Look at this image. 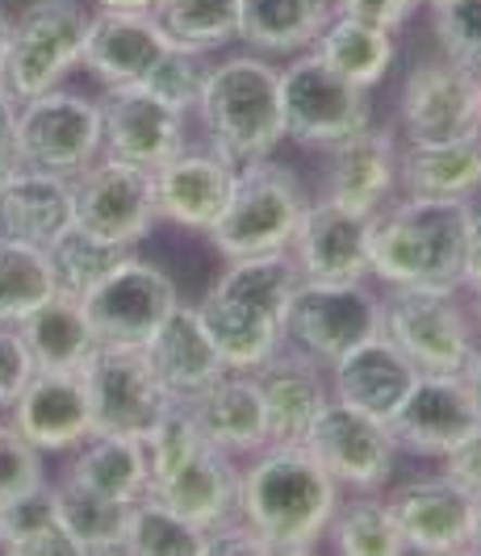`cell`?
Masks as SVG:
<instances>
[{"instance_id": "1", "label": "cell", "mask_w": 481, "mask_h": 556, "mask_svg": "<svg viewBox=\"0 0 481 556\" xmlns=\"http://www.w3.org/2000/svg\"><path fill=\"white\" fill-rule=\"evenodd\" d=\"M478 226L473 201L415 197L385 201L368 214V273L385 289H460L465 251Z\"/></svg>"}, {"instance_id": "2", "label": "cell", "mask_w": 481, "mask_h": 556, "mask_svg": "<svg viewBox=\"0 0 481 556\" xmlns=\"http://www.w3.org/2000/svg\"><path fill=\"white\" fill-rule=\"evenodd\" d=\"M340 485L306 444H264L239 469V519L273 553H314L340 506Z\"/></svg>"}, {"instance_id": "3", "label": "cell", "mask_w": 481, "mask_h": 556, "mask_svg": "<svg viewBox=\"0 0 481 556\" xmlns=\"http://www.w3.org/2000/svg\"><path fill=\"white\" fill-rule=\"evenodd\" d=\"M302 273L289 248L227 260L223 277L198 302L201 327L214 339L227 368L252 372L284 343V309Z\"/></svg>"}, {"instance_id": "4", "label": "cell", "mask_w": 481, "mask_h": 556, "mask_svg": "<svg viewBox=\"0 0 481 556\" xmlns=\"http://www.w3.org/2000/svg\"><path fill=\"white\" fill-rule=\"evenodd\" d=\"M193 113H201L205 139L235 164L273 155L284 142L281 67L260 55H230L210 63Z\"/></svg>"}, {"instance_id": "5", "label": "cell", "mask_w": 481, "mask_h": 556, "mask_svg": "<svg viewBox=\"0 0 481 556\" xmlns=\"http://www.w3.org/2000/svg\"><path fill=\"white\" fill-rule=\"evenodd\" d=\"M306 205H311V197L293 167L273 155L248 160L235 172V189H230L218 223L205 230V239L227 260L284 251Z\"/></svg>"}, {"instance_id": "6", "label": "cell", "mask_w": 481, "mask_h": 556, "mask_svg": "<svg viewBox=\"0 0 481 556\" xmlns=\"http://www.w3.org/2000/svg\"><path fill=\"white\" fill-rule=\"evenodd\" d=\"M88 9L80 0H29L9 17V47L0 63V84L13 101L51 92L67 80L85 55Z\"/></svg>"}, {"instance_id": "7", "label": "cell", "mask_w": 481, "mask_h": 556, "mask_svg": "<svg viewBox=\"0 0 481 556\" xmlns=\"http://www.w3.org/2000/svg\"><path fill=\"white\" fill-rule=\"evenodd\" d=\"M381 334L419 372H465L478 348L473 323L448 289L390 285L381 298Z\"/></svg>"}, {"instance_id": "8", "label": "cell", "mask_w": 481, "mask_h": 556, "mask_svg": "<svg viewBox=\"0 0 481 556\" xmlns=\"http://www.w3.org/2000/svg\"><path fill=\"white\" fill-rule=\"evenodd\" d=\"M372 334H381V293L368 280H347V285L302 280L293 289L284 309V343L311 356L318 368H331Z\"/></svg>"}, {"instance_id": "9", "label": "cell", "mask_w": 481, "mask_h": 556, "mask_svg": "<svg viewBox=\"0 0 481 556\" xmlns=\"http://www.w3.org/2000/svg\"><path fill=\"white\" fill-rule=\"evenodd\" d=\"M101 160V105L63 84L17 101V167L76 180Z\"/></svg>"}, {"instance_id": "10", "label": "cell", "mask_w": 481, "mask_h": 556, "mask_svg": "<svg viewBox=\"0 0 481 556\" xmlns=\"http://www.w3.org/2000/svg\"><path fill=\"white\" fill-rule=\"evenodd\" d=\"M281 117L284 139L311 151H327L331 142L372 126V101L368 88L343 80L311 51L293 55L281 72Z\"/></svg>"}, {"instance_id": "11", "label": "cell", "mask_w": 481, "mask_h": 556, "mask_svg": "<svg viewBox=\"0 0 481 556\" xmlns=\"http://www.w3.org/2000/svg\"><path fill=\"white\" fill-rule=\"evenodd\" d=\"M176 302V280L164 268L126 255L110 277L80 298V309L101 348H147V339L160 331Z\"/></svg>"}, {"instance_id": "12", "label": "cell", "mask_w": 481, "mask_h": 556, "mask_svg": "<svg viewBox=\"0 0 481 556\" xmlns=\"http://www.w3.org/2000/svg\"><path fill=\"white\" fill-rule=\"evenodd\" d=\"M80 377H85L88 410H92V435L142 440L172 402L142 348H101L97 343Z\"/></svg>"}, {"instance_id": "13", "label": "cell", "mask_w": 481, "mask_h": 556, "mask_svg": "<svg viewBox=\"0 0 481 556\" xmlns=\"http://www.w3.org/2000/svg\"><path fill=\"white\" fill-rule=\"evenodd\" d=\"M406 142H453L481 135V80L453 59H419L397 92Z\"/></svg>"}, {"instance_id": "14", "label": "cell", "mask_w": 481, "mask_h": 556, "mask_svg": "<svg viewBox=\"0 0 481 556\" xmlns=\"http://www.w3.org/2000/svg\"><path fill=\"white\" fill-rule=\"evenodd\" d=\"M306 452L347 494H381L394 473L397 447L381 418L331 397L306 431Z\"/></svg>"}, {"instance_id": "15", "label": "cell", "mask_w": 481, "mask_h": 556, "mask_svg": "<svg viewBox=\"0 0 481 556\" xmlns=\"http://www.w3.org/2000/svg\"><path fill=\"white\" fill-rule=\"evenodd\" d=\"M72 223L97 239L139 248L160 223L151 172L110 160V155L85 167L72 180Z\"/></svg>"}, {"instance_id": "16", "label": "cell", "mask_w": 481, "mask_h": 556, "mask_svg": "<svg viewBox=\"0 0 481 556\" xmlns=\"http://www.w3.org/2000/svg\"><path fill=\"white\" fill-rule=\"evenodd\" d=\"M397 452L440 460L473 427H481V410L465 372H419V381L402 397L394 415L385 418Z\"/></svg>"}, {"instance_id": "17", "label": "cell", "mask_w": 481, "mask_h": 556, "mask_svg": "<svg viewBox=\"0 0 481 556\" xmlns=\"http://www.w3.org/2000/svg\"><path fill=\"white\" fill-rule=\"evenodd\" d=\"M101 105V155L142 172L164 167L189 142L185 113L147 88H105Z\"/></svg>"}, {"instance_id": "18", "label": "cell", "mask_w": 481, "mask_h": 556, "mask_svg": "<svg viewBox=\"0 0 481 556\" xmlns=\"http://www.w3.org/2000/svg\"><path fill=\"white\" fill-rule=\"evenodd\" d=\"M397 531L406 540V553H469L478 502L469 498L448 473L410 477L385 494Z\"/></svg>"}, {"instance_id": "19", "label": "cell", "mask_w": 481, "mask_h": 556, "mask_svg": "<svg viewBox=\"0 0 481 556\" xmlns=\"http://www.w3.org/2000/svg\"><path fill=\"white\" fill-rule=\"evenodd\" d=\"M235 172H239V164L230 155H223L214 142H201V147L185 142L168 164L151 172L160 218L205 235L218 223L230 189H235Z\"/></svg>"}, {"instance_id": "20", "label": "cell", "mask_w": 481, "mask_h": 556, "mask_svg": "<svg viewBox=\"0 0 481 556\" xmlns=\"http://www.w3.org/2000/svg\"><path fill=\"white\" fill-rule=\"evenodd\" d=\"M289 255H293L302 280H318V285L372 280L368 273V218L318 197L306 205L302 223L293 230Z\"/></svg>"}, {"instance_id": "21", "label": "cell", "mask_w": 481, "mask_h": 556, "mask_svg": "<svg viewBox=\"0 0 481 556\" xmlns=\"http://www.w3.org/2000/svg\"><path fill=\"white\" fill-rule=\"evenodd\" d=\"M252 377L264 402L268 444H306V431L314 427L318 410L331 402L327 368L281 343L260 368H252Z\"/></svg>"}, {"instance_id": "22", "label": "cell", "mask_w": 481, "mask_h": 556, "mask_svg": "<svg viewBox=\"0 0 481 556\" xmlns=\"http://www.w3.org/2000/svg\"><path fill=\"white\" fill-rule=\"evenodd\" d=\"M168 47L172 38L151 13L97 9V13H88L80 67L105 88H135L147 80V72L160 63Z\"/></svg>"}, {"instance_id": "23", "label": "cell", "mask_w": 481, "mask_h": 556, "mask_svg": "<svg viewBox=\"0 0 481 556\" xmlns=\"http://www.w3.org/2000/svg\"><path fill=\"white\" fill-rule=\"evenodd\" d=\"M397 139L394 130L365 126L327 147V180L322 197L352 214H377L397 189Z\"/></svg>"}, {"instance_id": "24", "label": "cell", "mask_w": 481, "mask_h": 556, "mask_svg": "<svg viewBox=\"0 0 481 556\" xmlns=\"http://www.w3.org/2000/svg\"><path fill=\"white\" fill-rule=\"evenodd\" d=\"M9 410H13V427L42 456L76 452L92 435V410H88L80 372H34Z\"/></svg>"}, {"instance_id": "25", "label": "cell", "mask_w": 481, "mask_h": 556, "mask_svg": "<svg viewBox=\"0 0 481 556\" xmlns=\"http://www.w3.org/2000/svg\"><path fill=\"white\" fill-rule=\"evenodd\" d=\"M142 352L172 402H193L227 372L214 339L201 327L198 306H185V302L172 306V314L160 323V331L147 339Z\"/></svg>"}, {"instance_id": "26", "label": "cell", "mask_w": 481, "mask_h": 556, "mask_svg": "<svg viewBox=\"0 0 481 556\" xmlns=\"http://www.w3.org/2000/svg\"><path fill=\"white\" fill-rule=\"evenodd\" d=\"M327 381H331L336 402L356 406L385 422L402 406L410 386L419 381V368L406 361L385 334H372L327 368Z\"/></svg>"}, {"instance_id": "27", "label": "cell", "mask_w": 481, "mask_h": 556, "mask_svg": "<svg viewBox=\"0 0 481 556\" xmlns=\"http://www.w3.org/2000/svg\"><path fill=\"white\" fill-rule=\"evenodd\" d=\"M72 226V180L17 167L0 180V243L47 251Z\"/></svg>"}, {"instance_id": "28", "label": "cell", "mask_w": 481, "mask_h": 556, "mask_svg": "<svg viewBox=\"0 0 481 556\" xmlns=\"http://www.w3.org/2000/svg\"><path fill=\"white\" fill-rule=\"evenodd\" d=\"M151 498L172 506L180 519L198 523L201 531L218 528L239 515V465L230 452L205 444L168 481H160L151 490Z\"/></svg>"}, {"instance_id": "29", "label": "cell", "mask_w": 481, "mask_h": 556, "mask_svg": "<svg viewBox=\"0 0 481 556\" xmlns=\"http://www.w3.org/2000/svg\"><path fill=\"white\" fill-rule=\"evenodd\" d=\"M189 410L198 418L201 435L230 456H252L268 444L264 402H260L252 372L227 368L210 390L189 402Z\"/></svg>"}, {"instance_id": "30", "label": "cell", "mask_w": 481, "mask_h": 556, "mask_svg": "<svg viewBox=\"0 0 481 556\" xmlns=\"http://www.w3.org/2000/svg\"><path fill=\"white\" fill-rule=\"evenodd\" d=\"M397 185L415 197L473 201L481 193V135L453 142H406L397 151Z\"/></svg>"}, {"instance_id": "31", "label": "cell", "mask_w": 481, "mask_h": 556, "mask_svg": "<svg viewBox=\"0 0 481 556\" xmlns=\"http://www.w3.org/2000/svg\"><path fill=\"white\" fill-rule=\"evenodd\" d=\"M336 17V0H239V42L260 55H302Z\"/></svg>"}, {"instance_id": "32", "label": "cell", "mask_w": 481, "mask_h": 556, "mask_svg": "<svg viewBox=\"0 0 481 556\" xmlns=\"http://www.w3.org/2000/svg\"><path fill=\"white\" fill-rule=\"evenodd\" d=\"M17 331L26 339L34 372H80L97 348L85 323V309L67 293H55L51 302H42L29 318L17 323Z\"/></svg>"}, {"instance_id": "33", "label": "cell", "mask_w": 481, "mask_h": 556, "mask_svg": "<svg viewBox=\"0 0 481 556\" xmlns=\"http://www.w3.org/2000/svg\"><path fill=\"white\" fill-rule=\"evenodd\" d=\"M63 477L92 490V494H105V498L135 506L139 498H147V452H142V440L88 435L85 444L76 447V460L67 465Z\"/></svg>"}, {"instance_id": "34", "label": "cell", "mask_w": 481, "mask_h": 556, "mask_svg": "<svg viewBox=\"0 0 481 556\" xmlns=\"http://www.w3.org/2000/svg\"><path fill=\"white\" fill-rule=\"evenodd\" d=\"M314 55L322 59L331 72H340L343 80L360 84V88H377V84L390 76L397 55V42L390 29L365 26V22H352V17H331L322 34L314 38L311 47Z\"/></svg>"}, {"instance_id": "35", "label": "cell", "mask_w": 481, "mask_h": 556, "mask_svg": "<svg viewBox=\"0 0 481 556\" xmlns=\"http://www.w3.org/2000/svg\"><path fill=\"white\" fill-rule=\"evenodd\" d=\"M55 494V519L67 531V540L76 544V556L85 553H122L126 544V523H130V506L114 502L105 494H92L85 485L59 477L51 485Z\"/></svg>"}, {"instance_id": "36", "label": "cell", "mask_w": 481, "mask_h": 556, "mask_svg": "<svg viewBox=\"0 0 481 556\" xmlns=\"http://www.w3.org/2000/svg\"><path fill=\"white\" fill-rule=\"evenodd\" d=\"M340 556H402L406 540L397 531L394 515L381 494H347L340 498L327 535H322Z\"/></svg>"}, {"instance_id": "37", "label": "cell", "mask_w": 481, "mask_h": 556, "mask_svg": "<svg viewBox=\"0 0 481 556\" xmlns=\"http://www.w3.org/2000/svg\"><path fill=\"white\" fill-rule=\"evenodd\" d=\"M135 255V248L126 243H110V239H97L80 226L72 223L55 243L47 248V260H51V277H55V293H67V298H85L92 285L114 273L117 264Z\"/></svg>"}, {"instance_id": "38", "label": "cell", "mask_w": 481, "mask_h": 556, "mask_svg": "<svg viewBox=\"0 0 481 556\" xmlns=\"http://www.w3.org/2000/svg\"><path fill=\"white\" fill-rule=\"evenodd\" d=\"M0 531L9 540V556H76V544L55 519L51 481L34 485L22 498L0 506Z\"/></svg>"}, {"instance_id": "39", "label": "cell", "mask_w": 481, "mask_h": 556, "mask_svg": "<svg viewBox=\"0 0 481 556\" xmlns=\"http://www.w3.org/2000/svg\"><path fill=\"white\" fill-rule=\"evenodd\" d=\"M151 17L189 51H223L239 42V0H155Z\"/></svg>"}, {"instance_id": "40", "label": "cell", "mask_w": 481, "mask_h": 556, "mask_svg": "<svg viewBox=\"0 0 481 556\" xmlns=\"http://www.w3.org/2000/svg\"><path fill=\"white\" fill-rule=\"evenodd\" d=\"M122 553L135 556H205V531L189 519H180L172 506L160 498H139L130 506L126 523V544Z\"/></svg>"}, {"instance_id": "41", "label": "cell", "mask_w": 481, "mask_h": 556, "mask_svg": "<svg viewBox=\"0 0 481 556\" xmlns=\"http://www.w3.org/2000/svg\"><path fill=\"white\" fill-rule=\"evenodd\" d=\"M51 298H55V277L47 251L0 243V327H17Z\"/></svg>"}, {"instance_id": "42", "label": "cell", "mask_w": 481, "mask_h": 556, "mask_svg": "<svg viewBox=\"0 0 481 556\" xmlns=\"http://www.w3.org/2000/svg\"><path fill=\"white\" fill-rule=\"evenodd\" d=\"M205 76H210V59L201 55V51H189V47L172 42L168 51L160 55V63L147 72V80L139 88L155 92L160 101H168L172 110L193 113L201 88H205Z\"/></svg>"}, {"instance_id": "43", "label": "cell", "mask_w": 481, "mask_h": 556, "mask_svg": "<svg viewBox=\"0 0 481 556\" xmlns=\"http://www.w3.org/2000/svg\"><path fill=\"white\" fill-rule=\"evenodd\" d=\"M431 29L440 55L460 63L481 80V0H440L431 4Z\"/></svg>"}, {"instance_id": "44", "label": "cell", "mask_w": 481, "mask_h": 556, "mask_svg": "<svg viewBox=\"0 0 481 556\" xmlns=\"http://www.w3.org/2000/svg\"><path fill=\"white\" fill-rule=\"evenodd\" d=\"M42 481H47L42 452L29 444L13 422H0V506L29 494Z\"/></svg>"}, {"instance_id": "45", "label": "cell", "mask_w": 481, "mask_h": 556, "mask_svg": "<svg viewBox=\"0 0 481 556\" xmlns=\"http://www.w3.org/2000/svg\"><path fill=\"white\" fill-rule=\"evenodd\" d=\"M34 377V361L17 327H0V410H9L17 402V393L26 390Z\"/></svg>"}, {"instance_id": "46", "label": "cell", "mask_w": 481, "mask_h": 556, "mask_svg": "<svg viewBox=\"0 0 481 556\" xmlns=\"http://www.w3.org/2000/svg\"><path fill=\"white\" fill-rule=\"evenodd\" d=\"M419 9V0H336V13L340 17H352V22H365V26L377 29H397L410 22V13Z\"/></svg>"}, {"instance_id": "47", "label": "cell", "mask_w": 481, "mask_h": 556, "mask_svg": "<svg viewBox=\"0 0 481 556\" xmlns=\"http://www.w3.org/2000/svg\"><path fill=\"white\" fill-rule=\"evenodd\" d=\"M440 460H444V473L453 477L469 498L481 502V427H473V431L456 447H448Z\"/></svg>"}, {"instance_id": "48", "label": "cell", "mask_w": 481, "mask_h": 556, "mask_svg": "<svg viewBox=\"0 0 481 556\" xmlns=\"http://www.w3.org/2000/svg\"><path fill=\"white\" fill-rule=\"evenodd\" d=\"M205 553L210 556H218V553H255V556H264V553H273L260 535H255L239 515L235 519H227V523H218V528H210L205 531Z\"/></svg>"}, {"instance_id": "49", "label": "cell", "mask_w": 481, "mask_h": 556, "mask_svg": "<svg viewBox=\"0 0 481 556\" xmlns=\"http://www.w3.org/2000/svg\"><path fill=\"white\" fill-rule=\"evenodd\" d=\"M17 172V101L0 84V180Z\"/></svg>"}, {"instance_id": "50", "label": "cell", "mask_w": 481, "mask_h": 556, "mask_svg": "<svg viewBox=\"0 0 481 556\" xmlns=\"http://www.w3.org/2000/svg\"><path fill=\"white\" fill-rule=\"evenodd\" d=\"M460 285L481 289V214H478L473 235H469V251H465V277H460Z\"/></svg>"}, {"instance_id": "51", "label": "cell", "mask_w": 481, "mask_h": 556, "mask_svg": "<svg viewBox=\"0 0 481 556\" xmlns=\"http://www.w3.org/2000/svg\"><path fill=\"white\" fill-rule=\"evenodd\" d=\"M465 381H469V390H473V402H478V410H481V343L473 348L469 364H465Z\"/></svg>"}, {"instance_id": "52", "label": "cell", "mask_w": 481, "mask_h": 556, "mask_svg": "<svg viewBox=\"0 0 481 556\" xmlns=\"http://www.w3.org/2000/svg\"><path fill=\"white\" fill-rule=\"evenodd\" d=\"M97 9H117V13H151L155 0H97Z\"/></svg>"}, {"instance_id": "53", "label": "cell", "mask_w": 481, "mask_h": 556, "mask_svg": "<svg viewBox=\"0 0 481 556\" xmlns=\"http://www.w3.org/2000/svg\"><path fill=\"white\" fill-rule=\"evenodd\" d=\"M4 47H9V13L0 9V63H4Z\"/></svg>"}, {"instance_id": "54", "label": "cell", "mask_w": 481, "mask_h": 556, "mask_svg": "<svg viewBox=\"0 0 481 556\" xmlns=\"http://www.w3.org/2000/svg\"><path fill=\"white\" fill-rule=\"evenodd\" d=\"M473 553H481V502H478V519H473V544H469Z\"/></svg>"}, {"instance_id": "55", "label": "cell", "mask_w": 481, "mask_h": 556, "mask_svg": "<svg viewBox=\"0 0 481 556\" xmlns=\"http://www.w3.org/2000/svg\"><path fill=\"white\" fill-rule=\"evenodd\" d=\"M473 314H478V327H481V289H473Z\"/></svg>"}, {"instance_id": "56", "label": "cell", "mask_w": 481, "mask_h": 556, "mask_svg": "<svg viewBox=\"0 0 481 556\" xmlns=\"http://www.w3.org/2000/svg\"><path fill=\"white\" fill-rule=\"evenodd\" d=\"M0 553H9V540H4V531H0Z\"/></svg>"}, {"instance_id": "57", "label": "cell", "mask_w": 481, "mask_h": 556, "mask_svg": "<svg viewBox=\"0 0 481 556\" xmlns=\"http://www.w3.org/2000/svg\"><path fill=\"white\" fill-rule=\"evenodd\" d=\"M419 4H427V9H431V4H440V0H419Z\"/></svg>"}]
</instances>
